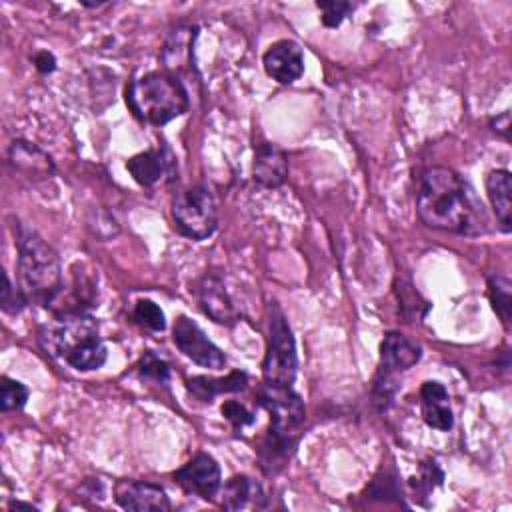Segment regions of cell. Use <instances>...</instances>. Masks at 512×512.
<instances>
[{"mask_svg": "<svg viewBox=\"0 0 512 512\" xmlns=\"http://www.w3.org/2000/svg\"><path fill=\"white\" fill-rule=\"evenodd\" d=\"M172 340L176 348L198 366L212 370H220L226 366L224 352L188 316H178V320L172 326Z\"/></svg>", "mask_w": 512, "mask_h": 512, "instance_id": "cell-9", "label": "cell"}, {"mask_svg": "<svg viewBox=\"0 0 512 512\" xmlns=\"http://www.w3.org/2000/svg\"><path fill=\"white\" fill-rule=\"evenodd\" d=\"M194 296H196L200 310L208 318H212L216 324L232 326L240 318V312H238L230 292L226 290L224 280L214 272H206L196 282Z\"/></svg>", "mask_w": 512, "mask_h": 512, "instance_id": "cell-12", "label": "cell"}, {"mask_svg": "<svg viewBox=\"0 0 512 512\" xmlns=\"http://www.w3.org/2000/svg\"><path fill=\"white\" fill-rule=\"evenodd\" d=\"M28 304L26 294L22 292V288L14 286L10 276L4 274V288H2V310L8 314H18L24 306Z\"/></svg>", "mask_w": 512, "mask_h": 512, "instance_id": "cell-29", "label": "cell"}, {"mask_svg": "<svg viewBox=\"0 0 512 512\" xmlns=\"http://www.w3.org/2000/svg\"><path fill=\"white\" fill-rule=\"evenodd\" d=\"M252 176L264 188H278L288 176V160L284 152L272 142H260L254 148Z\"/></svg>", "mask_w": 512, "mask_h": 512, "instance_id": "cell-15", "label": "cell"}, {"mask_svg": "<svg viewBox=\"0 0 512 512\" xmlns=\"http://www.w3.org/2000/svg\"><path fill=\"white\" fill-rule=\"evenodd\" d=\"M138 372H140L142 378H150V380H154V382L166 384V382H168V376H170V366H168V362H164L162 358H158L154 352H146V354L140 358Z\"/></svg>", "mask_w": 512, "mask_h": 512, "instance_id": "cell-27", "label": "cell"}, {"mask_svg": "<svg viewBox=\"0 0 512 512\" xmlns=\"http://www.w3.org/2000/svg\"><path fill=\"white\" fill-rule=\"evenodd\" d=\"M258 404L270 414L268 438L262 444V466L270 464V470L282 466L290 458L298 438L304 432L306 408L302 398L292 386H278L264 382L256 392Z\"/></svg>", "mask_w": 512, "mask_h": 512, "instance_id": "cell-2", "label": "cell"}, {"mask_svg": "<svg viewBox=\"0 0 512 512\" xmlns=\"http://www.w3.org/2000/svg\"><path fill=\"white\" fill-rule=\"evenodd\" d=\"M16 268L20 276V288L28 298V304H48L62 290V266L56 250L36 232L16 226Z\"/></svg>", "mask_w": 512, "mask_h": 512, "instance_id": "cell-3", "label": "cell"}, {"mask_svg": "<svg viewBox=\"0 0 512 512\" xmlns=\"http://www.w3.org/2000/svg\"><path fill=\"white\" fill-rule=\"evenodd\" d=\"M444 480V474L442 470L436 466V462H424L422 468H420V474L412 478V488L416 494L420 496H426L434 490V486H440Z\"/></svg>", "mask_w": 512, "mask_h": 512, "instance_id": "cell-26", "label": "cell"}, {"mask_svg": "<svg viewBox=\"0 0 512 512\" xmlns=\"http://www.w3.org/2000/svg\"><path fill=\"white\" fill-rule=\"evenodd\" d=\"M298 372L296 342L288 320L276 302L268 304V346L262 360L264 382L292 386Z\"/></svg>", "mask_w": 512, "mask_h": 512, "instance_id": "cell-5", "label": "cell"}, {"mask_svg": "<svg viewBox=\"0 0 512 512\" xmlns=\"http://www.w3.org/2000/svg\"><path fill=\"white\" fill-rule=\"evenodd\" d=\"M222 414H224V418L236 428V430H240V428H244V426H250L252 422H254V414L252 412H248L240 402H236V400H226L224 404H222Z\"/></svg>", "mask_w": 512, "mask_h": 512, "instance_id": "cell-30", "label": "cell"}, {"mask_svg": "<svg viewBox=\"0 0 512 512\" xmlns=\"http://www.w3.org/2000/svg\"><path fill=\"white\" fill-rule=\"evenodd\" d=\"M486 192L494 208L502 232H510L512 224V176L508 170H492L486 176Z\"/></svg>", "mask_w": 512, "mask_h": 512, "instance_id": "cell-17", "label": "cell"}, {"mask_svg": "<svg viewBox=\"0 0 512 512\" xmlns=\"http://www.w3.org/2000/svg\"><path fill=\"white\" fill-rule=\"evenodd\" d=\"M316 8L322 12V24L326 28H338L342 20L352 12L350 2H316Z\"/></svg>", "mask_w": 512, "mask_h": 512, "instance_id": "cell-28", "label": "cell"}, {"mask_svg": "<svg viewBox=\"0 0 512 512\" xmlns=\"http://www.w3.org/2000/svg\"><path fill=\"white\" fill-rule=\"evenodd\" d=\"M126 104L130 112L146 124L164 126L182 116L190 106L188 90L182 80L168 70L148 72L126 86Z\"/></svg>", "mask_w": 512, "mask_h": 512, "instance_id": "cell-4", "label": "cell"}, {"mask_svg": "<svg viewBox=\"0 0 512 512\" xmlns=\"http://www.w3.org/2000/svg\"><path fill=\"white\" fill-rule=\"evenodd\" d=\"M422 356V350L418 344H414L404 334L390 330L386 332L382 344H380V362L378 372L374 376V402L380 404V408H386L396 392V378L398 374L412 368Z\"/></svg>", "mask_w": 512, "mask_h": 512, "instance_id": "cell-7", "label": "cell"}, {"mask_svg": "<svg viewBox=\"0 0 512 512\" xmlns=\"http://www.w3.org/2000/svg\"><path fill=\"white\" fill-rule=\"evenodd\" d=\"M10 162L26 172L34 174H50L52 172V160L34 144L16 140L10 146Z\"/></svg>", "mask_w": 512, "mask_h": 512, "instance_id": "cell-19", "label": "cell"}, {"mask_svg": "<svg viewBox=\"0 0 512 512\" xmlns=\"http://www.w3.org/2000/svg\"><path fill=\"white\" fill-rule=\"evenodd\" d=\"M28 400V388L8 376L0 378V410L10 412V410H20L24 408Z\"/></svg>", "mask_w": 512, "mask_h": 512, "instance_id": "cell-25", "label": "cell"}, {"mask_svg": "<svg viewBox=\"0 0 512 512\" xmlns=\"http://www.w3.org/2000/svg\"><path fill=\"white\" fill-rule=\"evenodd\" d=\"M132 318H134V322H138L140 326H144L152 332H162L166 328V318H164L162 308L148 298H142L134 304Z\"/></svg>", "mask_w": 512, "mask_h": 512, "instance_id": "cell-24", "label": "cell"}, {"mask_svg": "<svg viewBox=\"0 0 512 512\" xmlns=\"http://www.w3.org/2000/svg\"><path fill=\"white\" fill-rule=\"evenodd\" d=\"M488 298L494 308V312L500 316L502 324H510L512 316V284L506 276L502 274H492L488 276Z\"/></svg>", "mask_w": 512, "mask_h": 512, "instance_id": "cell-22", "label": "cell"}, {"mask_svg": "<svg viewBox=\"0 0 512 512\" xmlns=\"http://www.w3.org/2000/svg\"><path fill=\"white\" fill-rule=\"evenodd\" d=\"M126 168L140 186L152 188L174 180L176 156L166 144H162L158 148H148L140 154H134L132 158H128Z\"/></svg>", "mask_w": 512, "mask_h": 512, "instance_id": "cell-10", "label": "cell"}, {"mask_svg": "<svg viewBox=\"0 0 512 512\" xmlns=\"http://www.w3.org/2000/svg\"><path fill=\"white\" fill-rule=\"evenodd\" d=\"M106 358H108V350H106L102 338L98 336V338L88 340V342L82 344L80 348H76L72 354H68L66 362H68L72 368L80 370V372H90V370L102 368L104 362H106Z\"/></svg>", "mask_w": 512, "mask_h": 512, "instance_id": "cell-20", "label": "cell"}, {"mask_svg": "<svg viewBox=\"0 0 512 512\" xmlns=\"http://www.w3.org/2000/svg\"><path fill=\"white\" fill-rule=\"evenodd\" d=\"M262 64L266 74L280 84H292L304 74V54L294 40L274 42L264 52Z\"/></svg>", "mask_w": 512, "mask_h": 512, "instance_id": "cell-14", "label": "cell"}, {"mask_svg": "<svg viewBox=\"0 0 512 512\" xmlns=\"http://www.w3.org/2000/svg\"><path fill=\"white\" fill-rule=\"evenodd\" d=\"M174 480L188 494H196V496H200L204 500H212L220 492V488H222L220 466L206 452L194 454L184 466H180L174 472Z\"/></svg>", "mask_w": 512, "mask_h": 512, "instance_id": "cell-11", "label": "cell"}, {"mask_svg": "<svg viewBox=\"0 0 512 512\" xmlns=\"http://www.w3.org/2000/svg\"><path fill=\"white\" fill-rule=\"evenodd\" d=\"M98 338V322L88 314H64L38 330V346L50 358H68L88 340Z\"/></svg>", "mask_w": 512, "mask_h": 512, "instance_id": "cell-8", "label": "cell"}, {"mask_svg": "<svg viewBox=\"0 0 512 512\" xmlns=\"http://www.w3.org/2000/svg\"><path fill=\"white\" fill-rule=\"evenodd\" d=\"M222 506L226 510H240L248 504V500L252 496H260V486L254 484L252 478L240 474V476H232L222 490Z\"/></svg>", "mask_w": 512, "mask_h": 512, "instance_id": "cell-21", "label": "cell"}, {"mask_svg": "<svg viewBox=\"0 0 512 512\" xmlns=\"http://www.w3.org/2000/svg\"><path fill=\"white\" fill-rule=\"evenodd\" d=\"M248 384V374L242 370H234L224 378L212 376H194L186 380V388L202 402H212L216 396L224 392H240Z\"/></svg>", "mask_w": 512, "mask_h": 512, "instance_id": "cell-18", "label": "cell"}, {"mask_svg": "<svg viewBox=\"0 0 512 512\" xmlns=\"http://www.w3.org/2000/svg\"><path fill=\"white\" fill-rule=\"evenodd\" d=\"M32 60H34L36 70H38V72H42V74H50V72H54V70H56V58H54V54H52V52H48V50H40V52H36Z\"/></svg>", "mask_w": 512, "mask_h": 512, "instance_id": "cell-31", "label": "cell"}, {"mask_svg": "<svg viewBox=\"0 0 512 512\" xmlns=\"http://www.w3.org/2000/svg\"><path fill=\"white\" fill-rule=\"evenodd\" d=\"M420 408L424 422L440 432H448L454 426V414L450 408L448 390L436 382L428 380L420 388Z\"/></svg>", "mask_w": 512, "mask_h": 512, "instance_id": "cell-16", "label": "cell"}, {"mask_svg": "<svg viewBox=\"0 0 512 512\" xmlns=\"http://www.w3.org/2000/svg\"><path fill=\"white\" fill-rule=\"evenodd\" d=\"M196 30H192V28H176L172 34H170V38H168V42H166V46H164V62H166V66L168 68H176V66H180L182 62H188L190 60V56H192V48H190V42L194 40V34Z\"/></svg>", "mask_w": 512, "mask_h": 512, "instance_id": "cell-23", "label": "cell"}, {"mask_svg": "<svg viewBox=\"0 0 512 512\" xmlns=\"http://www.w3.org/2000/svg\"><path fill=\"white\" fill-rule=\"evenodd\" d=\"M172 220L178 232L190 240H206L218 226V210L212 192L198 184L184 188L172 198Z\"/></svg>", "mask_w": 512, "mask_h": 512, "instance_id": "cell-6", "label": "cell"}, {"mask_svg": "<svg viewBox=\"0 0 512 512\" xmlns=\"http://www.w3.org/2000/svg\"><path fill=\"white\" fill-rule=\"evenodd\" d=\"M416 212L430 228L466 236L488 230V214L474 188L444 166H432L420 176Z\"/></svg>", "mask_w": 512, "mask_h": 512, "instance_id": "cell-1", "label": "cell"}, {"mask_svg": "<svg viewBox=\"0 0 512 512\" xmlns=\"http://www.w3.org/2000/svg\"><path fill=\"white\" fill-rule=\"evenodd\" d=\"M114 500L124 510L136 512H168L170 500L162 486L144 480H118L114 484Z\"/></svg>", "mask_w": 512, "mask_h": 512, "instance_id": "cell-13", "label": "cell"}, {"mask_svg": "<svg viewBox=\"0 0 512 512\" xmlns=\"http://www.w3.org/2000/svg\"><path fill=\"white\" fill-rule=\"evenodd\" d=\"M490 128H492L496 134H500V136H504V138L508 140V132H510V112L504 110L502 114L490 118Z\"/></svg>", "mask_w": 512, "mask_h": 512, "instance_id": "cell-32", "label": "cell"}]
</instances>
